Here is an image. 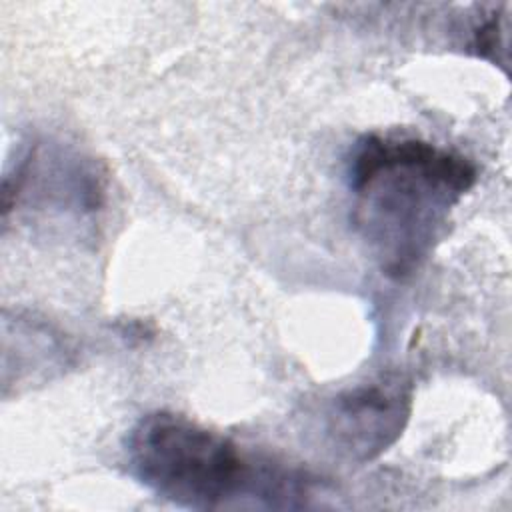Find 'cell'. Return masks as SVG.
Returning <instances> with one entry per match:
<instances>
[{
	"label": "cell",
	"mask_w": 512,
	"mask_h": 512,
	"mask_svg": "<svg viewBox=\"0 0 512 512\" xmlns=\"http://www.w3.org/2000/svg\"><path fill=\"white\" fill-rule=\"evenodd\" d=\"M130 474L156 496L194 510L252 506L290 508L300 494V472L242 454L236 442L188 416L154 410L128 432Z\"/></svg>",
	"instance_id": "7a4b0ae2"
},
{
	"label": "cell",
	"mask_w": 512,
	"mask_h": 512,
	"mask_svg": "<svg viewBox=\"0 0 512 512\" xmlns=\"http://www.w3.org/2000/svg\"><path fill=\"white\" fill-rule=\"evenodd\" d=\"M412 412V384L402 374H382L338 392L324 412V438L346 462L366 464L404 432Z\"/></svg>",
	"instance_id": "3957f363"
},
{
	"label": "cell",
	"mask_w": 512,
	"mask_h": 512,
	"mask_svg": "<svg viewBox=\"0 0 512 512\" xmlns=\"http://www.w3.org/2000/svg\"><path fill=\"white\" fill-rule=\"evenodd\" d=\"M348 176L358 234L386 276L406 278L430 256L478 172L466 156L430 140L368 134Z\"/></svg>",
	"instance_id": "6da1fadb"
}]
</instances>
